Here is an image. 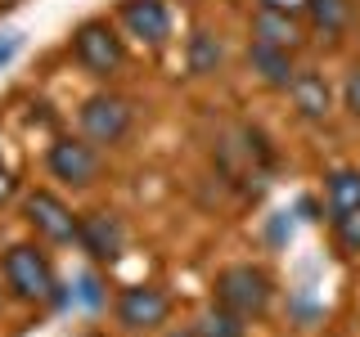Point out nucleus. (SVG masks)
<instances>
[{
  "label": "nucleus",
  "mask_w": 360,
  "mask_h": 337,
  "mask_svg": "<svg viewBox=\"0 0 360 337\" xmlns=\"http://www.w3.org/2000/svg\"><path fill=\"white\" fill-rule=\"evenodd\" d=\"M212 292H217V306L234 310L239 319H262V315L270 310V301H275V279H270L262 265L239 261V265L221 270Z\"/></svg>",
  "instance_id": "1"
},
{
  "label": "nucleus",
  "mask_w": 360,
  "mask_h": 337,
  "mask_svg": "<svg viewBox=\"0 0 360 337\" xmlns=\"http://www.w3.org/2000/svg\"><path fill=\"white\" fill-rule=\"evenodd\" d=\"M0 275H5V284H9V292H14L18 301H50L54 292H59L54 265L37 243H14L9 247L5 261H0Z\"/></svg>",
  "instance_id": "2"
},
{
  "label": "nucleus",
  "mask_w": 360,
  "mask_h": 337,
  "mask_svg": "<svg viewBox=\"0 0 360 337\" xmlns=\"http://www.w3.org/2000/svg\"><path fill=\"white\" fill-rule=\"evenodd\" d=\"M131 104L122 95H108V90H99V95H90L82 108H77V121H82V135L90 144H122L131 131Z\"/></svg>",
  "instance_id": "3"
},
{
  "label": "nucleus",
  "mask_w": 360,
  "mask_h": 337,
  "mask_svg": "<svg viewBox=\"0 0 360 337\" xmlns=\"http://www.w3.org/2000/svg\"><path fill=\"white\" fill-rule=\"evenodd\" d=\"M72 54H77V63H82L86 72H95V77H112L122 67V59H127L122 37L108 27V22H99V18L82 22V27L72 32Z\"/></svg>",
  "instance_id": "4"
},
{
  "label": "nucleus",
  "mask_w": 360,
  "mask_h": 337,
  "mask_svg": "<svg viewBox=\"0 0 360 337\" xmlns=\"http://www.w3.org/2000/svg\"><path fill=\"white\" fill-rule=\"evenodd\" d=\"M45 166H50L54 180H63V185H72V189H86V185L99 180V149L90 140H72V135H63V140L50 144Z\"/></svg>",
  "instance_id": "5"
},
{
  "label": "nucleus",
  "mask_w": 360,
  "mask_h": 337,
  "mask_svg": "<svg viewBox=\"0 0 360 337\" xmlns=\"http://www.w3.org/2000/svg\"><path fill=\"white\" fill-rule=\"evenodd\" d=\"M22 216H27V225L41 234V239L77 243V220L82 216H72V207H68L59 194H50V189H32L27 202H22Z\"/></svg>",
  "instance_id": "6"
},
{
  "label": "nucleus",
  "mask_w": 360,
  "mask_h": 337,
  "mask_svg": "<svg viewBox=\"0 0 360 337\" xmlns=\"http://www.w3.org/2000/svg\"><path fill=\"white\" fill-rule=\"evenodd\" d=\"M167 315H172V301H167V292L158 284H131L122 288L117 297V324L131 333H149L158 324H167Z\"/></svg>",
  "instance_id": "7"
},
{
  "label": "nucleus",
  "mask_w": 360,
  "mask_h": 337,
  "mask_svg": "<svg viewBox=\"0 0 360 337\" xmlns=\"http://www.w3.org/2000/svg\"><path fill=\"white\" fill-rule=\"evenodd\" d=\"M77 243H82L99 265H112L127 252V230H122V220L112 216V211H86V216L77 220Z\"/></svg>",
  "instance_id": "8"
},
{
  "label": "nucleus",
  "mask_w": 360,
  "mask_h": 337,
  "mask_svg": "<svg viewBox=\"0 0 360 337\" xmlns=\"http://www.w3.org/2000/svg\"><path fill=\"white\" fill-rule=\"evenodd\" d=\"M122 27L144 45H162L172 37V14L162 0H122Z\"/></svg>",
  "instance_id": "9"
},
{
  "label": "nucleus",
  "mask_w": 360,
  "mask_h": 337,
  "mask_svg": "<svg viewBox=\"0 0 360 337\" xmlns=\"http://www.w3.org/2000/svg\"><path fill=\"white\" fill-rule=\"evenodd\" d=\"M288 95H292V108L307 121H320L333 112V90L324 81V72H315V67H297V77L288 81Z\"/></svg>",
  "instance_id": "10"
},
{
  "label": "nucleus",
  "mask_w": 360,
  "mask_h": 337,
  "mask_svg": "<svg viewBox=\"0 0 360 337\" xmlns=\"http://www.w3.org/2000/svg\"><path fill=\"white\" fill-rule=\"evenodd\" d=\"M248 67H252V72L262 77L266 86H275V90H288V81L297 77L292 50H279V45H262V41L248 45Z\"/></svg>",
  "instance_id": "11"
},
{
  "label": "nucleus",
  "mask_w": 360,
  "mask_h": 337,
  "mask_svg": "<svg viewBox=\"0 0 360 337\" xmlns=\"http://www.w3.org/2000/svg\"><path fill=\"white\" fill-rule=\"evenodd\" d=\"M252 41L279 45V50H297V45H302V22L292 18V14H270V9H257V14H252Z\"/></svg>",
  "instance_id": "12"
},
{
  "label": "nucleus",
  "mask_w": 360,
  "mask_h": 337,
  "mask_svg": "<svg viewBox=\"0 0 360 337\" xmlns=\"http://www.w3.org/2000/svg\"><path fill=\"white\" fill-rule=\"evenodd\" d=\"M324 202H329L333 216L360 211V166H338L324 176Z\"/></svg>",
  "instance_id": "13"
},
{
  "label": "nucleus",
  "mask_w": 360,
  "mask_h": 337,
  "mask_svg": "<svg viewBox=\"0 0 360 337\" xmlns=\"http://www.w3.org/2000/svg\"><path fill=\"white\" fill-rule=\"evenodd\" d=\"M307 18L320 37H342L356 18V0H307Z\"/></svg>",
  "instance_id": "14"
},
{
  "label": "nucleus",
  "mask_w": 360,
  "mask_h": 337,
  "mask_svg": "<svg viewBox=\"0 0 360 337\" xmlns=\"http://www.w3.org/2000/svg\"><path fill=\"white\" fill-rule=\"evenodd\" d=\"M194 333L198 337H248V319H239L234 310H225V306L212 301V306L194 319Z\"/></svg>",
  "instance_id": "15"
},
{
  "label": "nucleus",
  "mask_w": 360,
  "mask_h": 337,
  "mask_svg": "<svg viewBox=\"0 0 360 337\" xmlns=\"http://www.w3.org/2000/svg\"><path fill=\"white\" fill-rule=\"evenodd\" d=\"M221 67V45L207 37V32H194V41H189V72L207 77Z\"/></svg>",
  "instance_id": "16"
},
{
  "label": "nucleus",
  "mask_w": 360,
  "mask_h": 337,
  "mask_svg": "<svg viewBox=\"0 0 360 337\" xmlns=\"http://www.w3.org/2000/svg\"><path fill=\"white\" fill-rule=\"evenodd\" d=\"M333 230H338V243H342L347 252H360V211L333 216Z\"/></svg>",
  "instance_id": "17"
},
{
  "label": "nucleus",
  "mask_w": 360,
  "mask_h": 337,
  "mask_svg": "<svg viewBox=\"0 0 360 337\" xmlns=\"http://www.w3.org/2000/svg\"><path fill=\"white\" fill-rule=\"evenodd\" d=\"M77 301H82L86 310H99L104 292H99V279H95V275H82V279H77Z\"/></svg>",
  "instance_id": "18"
},
{
  "label": "nucleus",
  "mask_w": 360,
  "mask_h": 337,
  "mask_svg": "<svg viewBox=\"0 0 360 337\" xmlns=\"http://www.w3.org/2000/svg\"><path fill=\"white\" fill-rule=\"evenodd\" d=\"M342 104H347V112L360 121V67H352V72H347V81H342Z\"/></svg>",
  "instance_id": "19"
},
{
  "label": "nucleus",
  "mask_w": 360,
  "mask_h": 337,
  "mask_svg": "<svg viewBox=\"0 0 360 337\" xmlns=\"http://www.w3.org/2000/svg\"><path fill=\"white\" fill-rule=\"evenodd\" d=\"M257 9H270V14H292V18H302V14H307V0H257Z\"/></svg>",
  "instance_id": "20"
},
{
  "label": "nucleus",
  "mask_w": 360,
  "mask_h": 337,
  "mask_svg": "<svg viewBox=\"0 0 360 337\" xmlns=\"http://www.w3.org/2000/svg\"><path fill=\"white\" fill-rule=\"evenodd\" d=\"M18 50H22V32H5V37H0V67L14 59Z\"/></svg>",
  "instance_id": "21"
},
{
  "label": "nucleus",
  "mask_w": 360,
  "mask_h": 337,
  "mask_svg": "<svg viewBox=\"0 0 360 337\" xmlns=\"http://www.w3.org/2000/svg\"><path fill=\"white\" fill-rule=\"evenodd\" d=\"M9 194H14V176L0 166V202H9Z\"/></svg>",
  "instance_id": "22"
},
{
  "label": "nucleus",
  "mask_w": 360,
  "mask_h": 337,
  "mask_svg": "<svg viewBox=\"0 0 360 337\" xmlns=\"http://www.w3.org/2000/svg\"><path fill=\"white\" fill-rule=\"evenodd\" d=\"M176 337H198V333H194V329H189V333H176Z\"/></svg>",
  "instance_id": "23"
}]
</instances>
